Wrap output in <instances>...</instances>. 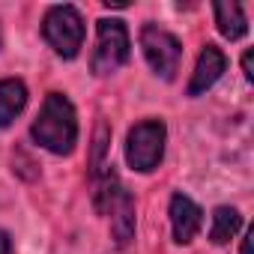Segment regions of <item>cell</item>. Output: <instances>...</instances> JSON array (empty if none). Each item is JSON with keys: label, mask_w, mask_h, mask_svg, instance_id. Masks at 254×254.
<instances>
[{"label": "cell", "mask_w": 254, "mask_h": 254, "mask_svg": "<svg viewBox=\"0 0 254 254\" xmlns=\"http://www.w3.org/2000/svg\"><path fill=\"white\" fill-rule=\"evenodd\" d=\"M33 141L54 153V156H69L78 144V114L75 105L63 93H48L33 126H30Z\"/></svg>", "instance_id": "1"}, {"label": "cell", "mask_w": 254, "mask_h": 254, "mask_svg": "<svg viewBox=\"0 0 254 254\" xmlns=\"http://www.w3.org/2000/svg\"><path fill=\"white\" fill-rule=\"evenodd\" d=\"M42 36L63 60H75L84 45V18L75 6H51L42 18Z\"/></svg>", "instance_id": "2"}, {"label": "cell", "mask_w": 254, "mask_h": 254, "mask_svg": "<svg viewBox=\"0 0 254 254\" xmlns=\"http://www.w3.org/2000/svg\"><path fill=\"white\" fill-rule=\"evenodd\" d=\"M165 138H168V129L162 120L135 123L129 129V135H126V162L141 174L156 171L162 156H165Z\"/></svg>", "instance_id": "3"}, {"label": "cell", "mask_w": 254, "mask_h": 254, "mask_svg": "<svg viewBox=\"0 0 254 254\" xmlns=\"http://www.w3.org/2000/svg\"><path fill=\"white\" fill-rule=\"evenodd\" d=\"M96 51H93V75H114L120 66L129 63L132 54V42H129V30L117 18H102L96 21Z\"/></svg>", "instance_id": "4"}, {"label": "cell", "mask_w": 254, "mask_h": 254, "mask_svg": "<svg viewBox=\"0 0 254 254\" xmlns=\"http://www.w3.org/2000/svg\"><path fill=\"white\" fill-rule=\"evenodd\" d=\"M141 51H144L150 69H153L159 78L174 81V75H177V69H180V60H183V45H180V39H177L171 30H165V27L147 21V24L141 27Z\"/></svg>", "instance_id": "5"}, {"label": "cell", "mask_w": 254, "mask_h": 254, "mask_svg": "<svg viewBox=\"0 0 254 254\" xmlns=\"http://www.w3.org/2000/svg\"><path fill=\"white\" fill-rule=\"evenodd\" d=\"M171 227H174V242H180V245H189L194 236H197V230H200V224H203V209L189 197V194H183V191H177L174 197H171Z\"/></svg>", "instance_id": "6"}, {"label": "cell", "mask_w": 254, "mask_h": 254, "mask_svg": "<svg viewBox=\"0 0 254 254\" xmlns=\"http://www.w3.org/2000/svg\"><path fill=\"white\" fill-rule=\"evenodd\" d=\"M224 69H227V57H224V51H221L218 45H206V48L200 51V57H197L194 72H191L189 96H200V93H206V90L224 75Z\"/></svg>", "instance_id": "7"}, {"label": "cell", "mask_w": 254, "mask_h": 254, "mask_svg": "<svg viewBox=\"0 0 254 254\" xmlns=\"http://www.w3.org/2000/svg\"><path fill=\"white\" fill-rule=\"evenodd\" d=\"M27 105V87L18 78H3L0 81V129L12 126V120L24 111Z\"/></svg>", "instance_id": "8"}, {"label": "cell", "mask_w": 254, "mask_h": 254, "mask_svg": "<svg viewBox=\"0 0 254 254\" xmlns=\"http://www.w3.org/2000/svg\"><path fill=\"white\" fill-rule=\"evenodd\" d=\"M215 12V24H218V33L224 39H242L248 33V21H245V12L239 3H215L212 6Z\"/></svg>", "instance_id": "9"}, {"label": "cell", "mask_w": 254, "mask_h": 254, "mask_svg": "<svg viewBox=\"0 0 254 254\" xmlns=\"http://www.w3.org/2000/svg\"><path fill=\"white\" fill-rule=\"evenodd\" d=\"M239 224H242V218H239V212H236L233 206H218V209L212 212L209 239H212L215 245H224V242L233 239V233L239 230Z\"/></svg>", "instance_id": "10"}, {"label": "cell", "mask_w": 254, "mask_h": 254, "mask_svg": "<svg viewBox=\"0 0 254 254\" xmlns=\"http://www.w3.org/2000/svg\"><path fill=\"white\" fill-rule=\"evenodd\" d=\"M0 254H12V239L6 230H0Z\"/></svg>", "instance_id": "11"}, {"label": "cell", "mask_w": 254, "mask_h": 254, "mask_svg": "<svg viewBox=\"0 0 254 254\" xmlns=\"http://www.w3.org/2000/svg\"><path fill=\"white\" fill-rule=\"evenodd\" d=\"M251 57H254L251 51H245V54H242V69H245V78H248V81H254V69H251Z\"/></svg>", "instance_id": "12"}, {"label": "cell", "mask_w": 254, "mask_h": 254, "mask_svg": "<svg viewBox=\"0 0 254 254\" xmlns=\"http://www.w3.org/2000/svg\"><path fill=\"white\" fill-rule=\"evenodd\" d=\"M251 239H254V227L245 233V239H242V254H251Z\"/></svg>", "instance_id": "13"}, {"label": "cell", "mask_w": 254, "mask_h": 254, "mask_svg": "<svg viewBox=\"0 0 254 254\" xmlns=\"http://www.w3.org/2000/svg\"><path fill=\"white\" fill-rule=\"evenodd\" d=\"M0 45H3V39H0Z\"/></svg>", "instance_id": "14"}]
</instances>
